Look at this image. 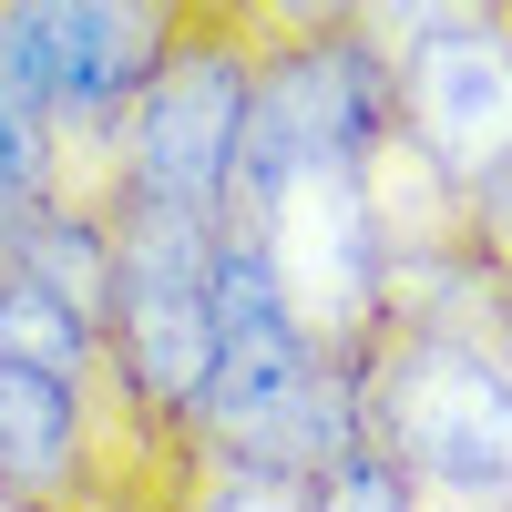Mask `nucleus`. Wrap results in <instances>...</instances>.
Here are the masks:
<instances>
[{
  "label": "nucleus",
  "mask_w": 512,
  "mask_h": 512,
  "mask_svg": "<svg viewBox=\"0 0 512 512\" xmlns=\"http://www.w3.org/2000/svg\"><path fill=\"white\" fill-rule=\"evenodd\" d=\"M369 441L400 461V482L431 502L512 512V349L482 318L390 308V328L359 349Z\"/></svg>",
  "instance_id": "nucleus-1"
},
{
  "label": "nucleus",
  "mask_w": 512,
  "mask_h": 512,
  "mask_svg": "<svg viewBox=\"0 0 512 512\" xmlns=\"http://www.w3.org/2000/svg\"><path fill=\"white\" fill-rule=\"evenodd\" d=\"M277 31H287L277 11H195L185 21L175 62L154 72V93L123 123V205L226 226V175H236V144H246Z\"/></svg>",
  "instance_id": "nucleus-2"
},
{
  "label": "nucleus",
  "mask_w": 512,
  "mask_h": 512,
  "mask_svg": "<svg viewBox=\"0 0 512 512\" xmlns=\"http://www.w3.org/2000/svg\"><path fill=\"white\" fill-rule=\"evenodd\" d=\"M390 62V144L451 205L512 164V11H359Z\"/></svg>",
  "instance_id": "nucleus-3"
},
{
  "label": "nucleus",
  "mask_w": 512,
  "mask_h": 512,
  "mask_svg": "<svg viewBox=\"0 0 512 512\" xmlns=\"http://www.w3.org/2000/svg\"><path fill=\"white\" fill-rule=\"evenodd\" d=\"M113 369L175 441L216 420V226L113 205Z\"/></svg>",
  "instance_id": "nucleus-4"
},
{
  "label": "nucleus",
  "mask_w": 512,
  "mask_h": 512,
  "mask_svg": "<svg viewBox=\"0 0 512 512\" xmlns=\"http://www.w3.org/2000/svg\"><path fill=\"white\" fill-rule=\"evenodd\" d=\"M93 379L0 359V502L11 512H72L82 502V482H93V431H103Z\"/></svg>",
  "instance_id": "nucleus-5"
},
{
  "label": "nucleus",
  "mask_w": 512,
  "mask_h": 512,
  "mask_svg": "<svg viewBox=\"0 0 512 512\" xmlns=\"http://www.w3.org/2000/svg\"><path fill=\"white\" fill-rule=\"evenodd\" d=\"M41 205H62V144H52V93L31 62L21 0H0V246H11Z\"/></svg>",
  "instance_id": "nucleus-6"
},
{
  "label": "nucleus",
  "mask_w": 512,
  "mask_h": 512,
  "mask_svg": "<svg viewBox=\"0 0 512 512\" xmlns=\"http://www.w3.org/2000/svg\"><path fill=\"white\" fill-rule=\"evenodd\" d=\"M11 267H31L62 308H82L113 338V216H93V205H41L11 236Z\"/></svg>",
  "instance_id": "nucleus-7"
},
{
  "label": "nucleus",
  "mask_w": 512,
  "mask_h": 512,
  "mask_svg": "<svg viewBox=\"0 0 512 512\" xmlns=\"http://www.w3.org/2000/svg\"><path fill=\"white\" fill-rule=\"evenodd\" d=\"M0 359H31V369H62V379H93L113 359V338L62 308L52 287H41L31 267H0Z\"/></svg>",
  "instance_id": "nucleus-8"
},
{
  "label": "nucleus",
  "mask_w": 512,
  "mask_h": 512,
  "mask_svg": "<svg viewBox=\"0 0 512 512\" xmlns=\"http://www.w3.org/2000/svg\"><path fill=\"white\" fill-rule=\"evenodd\" d=\"M185 512H318L297 472H267V461H236L216 441H195L185 461Z\"/></svg>",
  "instance_id": "nucleus-9"
},
{
  "label": "nucleus",
  "mask_w": 512,
  "mask_h": 512,
  "mask_svg": "<svg viewBox=\"0 0 512 512\" xmlns=\"http://www.w3.org/2000/svg\"><path fill=\"white\" fill-rule=\"evenodd\" d=\"M308 502L318 512H420V492L400 482V461L379 451V441H359L349 461H328V472L308 482Z\"/></svg>",
  "instance_id": "nucleus-10"
},
{
  "label": "nucleus",
  "mask_w": 512,
  "mask_h": 512,
  "mask_svg": "<svg viewBox=\"0 0 512 512\" xmlns=\"http://www.w3.org/2000/svg\"><path fill=\"white\" fill-rule=\"evenodd\" d=\"M451 226H461V256L492 277V297H512V164L461 195V216H451Z\"/></svg>",
  "instance_id": "nucleus-11"
}]
</instances>
